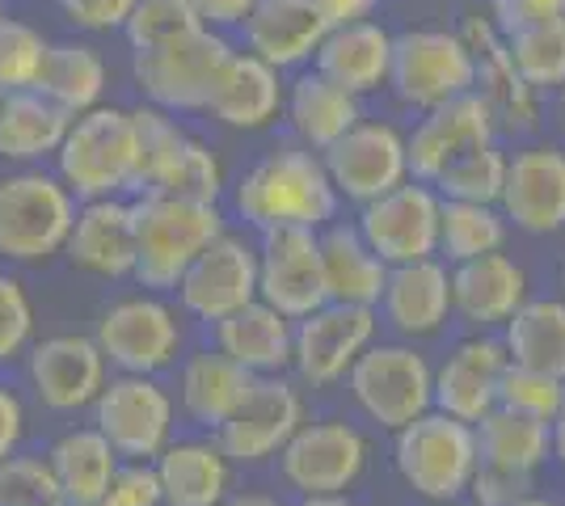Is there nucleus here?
<instances>
[{
    "instance_id": "774afa93",
    "label": "nucleus",
    "mask_w": 565,
    "mask_h": 506,
    "mask_svg": "<svg viewBox=\"0 0 565 506\" xmlns=\"http://www.w3.org/2000/svg\"><path fill=\"white\" fill-rule=\"evenodd\" d=\"M0 101H4V89H0Z\"/></svg>"
},
{
    "instance_id": "09e8293b",
    "label": "nucleus",
    "mask_w": 565,
    "mask_h": 506,
    "mask_svg": "<svg viewBox=\"0 0 565 506\" xmlns=\"http://www.w3.org/2000/svg\"><path fill=\"white\" fill-rule=\"evenodd\" d=\"M34 337V304L25 295L22 279L0 270V367L22 359Z\"/></svg>"
},
{
    "instance_id": "f704fd0d",
    "label": "nucleus",
    "mask_w": 565,
    "mask_h": 506,
    "mask_svg": "<svg viewBox=\"0 0 565 506\" xmlns=\"http://www.w3.org/2000/svg\"><path fill=\"white\" fill-rule=\"evenodd\" d=\"M47 464L55 473V482L64 489V503L68 506H97L102 494L110 489L118 473V452L94 431V427H76L64 431L47 448Z\"/></svg>"
},
{
    "instance_id": "69168bd1",
    "label": "nucleus",
    "mask_w": 565,
    "mask_h": 506,
    "mask_svg": "<svg viewBox=\"0 0 565 506\" xmlns=\"http://www.w3.org/2000/svg\"><path fill=\"white\" fill-rule=\"evenodd\" d=\"M562 291H565V258H562Z\"/></svg>"
},
{
    "instance_id": "b1692460",
    "label": "nucleus",
    "mask_w": 565,
    "mask_h": 506,
    "mask_svg": "<svg viewBox=\"0 0 565 506\" xmlns=\"http://www.w3.org/2000/svg\"><path fill=\"white\" fill-rule=\"evenodd\" d=\"M241 34H245L249 55L287 73L317 55L321 39H326V22L317 18V9L308 0H258L254 13L241 22Z\"/></svg>"
},
{
    "instance_id": "8fccbe9b",
    "label": "nucleus",
    "mask_w": 565,
    "mask_h": 506,
    "mask_svg": "<svg viewBox=\"0 0 565 506\" xmlns=\"http://www.w3.org/2000/svg\"><path fill=\"white\" fill-rule=\"evenodd\" d=\"M97 506H161V482L152 473V464H136V460H122L115 473L110 489L102 494Z\"/></svg>"
},
{
    "instance_id": "9d476101",
    "label": "nucleus",
    "mask_w": 565,
    "mask_h": 506,
    "mask_svg": "<svg viewBox=\"0 0 565 506\" xmlns=\"http://www.w3.org/2000/svg\"><path fill=\"white\" fill-rule=\"evenodd\" d=\"M351 392L359 401V410L372 422H380L384 431H401L405 422H414L418 413L430 410V363L414 351V346H397V342H372L354 367Z\"/></svg>"
},
{
    "instance_id": "c03bdc74",
    "label": "nucleus",
    "mask_w": 565,
    "mask_h": 506,
    "mask_svg": "<svg viewBox=\"0 0 565 506\" xmlns=\"http://www.w3.org/2000/svg\"><path fill=\"white\" fill-rule=\"evenodd\" d=\"M194 30H203V22H199L190 0H136L131 18L122 22V34H127V43H131L136 55L166 47V43H178V39H186Z\"/></svg>"
},
{
    "instance_id": "13d9d810",
    "label": "nucleus",
    "mask_w": 565,
    "mask_h": 506,
    "mask_svg": "<svg viewBox=\"0 0 565 506\" xmlns=\"http://www.w3.org/2000/svg\"><path fill=\"white\" fill-rule=\"evenodd\" d=\"M548 448H553V460L565 469V406H562V413L548 422Z\"/></svg>"
},
{
    "instance_id": "5fc2aeb1",
    "label": "nucleus",
    "mask_w": 565,
    "mask_h": 506,
    "mask_svg": "<svg viewBox=\"0 0 565 506\" xmlns=\"http://www.w3.org/2000/svg\"><path fill=\"white\" fill-rule=\"evenodd\" d=\"M25 434V406L9 385H0V460L13 456Z\"/></svg>"
},
{
    "instance_id": "f8f14e48",
    "label": "nucleus",
    "mask_w": 565,
    "mask_h": 506,
    "mask_svg": "<svg viewBox=\"0 0 565 506\" xmlns=\"http://www.w3.org/2000/svg\"><path fill=\"white\" fill-rule=\"evenodd\" d=\"M367 434L338 422V418H321V422H305L300 431L287 439L279 452V469L291 489H300L305 498H326V494H347L363 469H367Z\"/></svg>"
},
{
    "instance_id": "cd10ccee",
    "label": "nucleus",
    "mask_w": 565,
    "mask_h": 506,
    "mask_svg": "<svg viewBox=\"0 0 565 506\" xmlns=\"http://www.w3.org/2000/svg\"><path fill=\"white\" fill-rule=\"evenodd\" d=\"M317 73L330 76L338 89L363 97L376 94L380 85H388V64H393V34L380 22H354L326 30L321 47H317Z\"/></svg>"
},
{
    "instance_id": "5701e85b",
    "label": "nucleus",
    "mask_w": 565,
    "mask_h": 506,
    "mask_svg": "<svg viewBox=\"0 0 565 506\" xmlns=\"http://www.w3.org/2000/svg\"><path fill=\"white\" fill-rule=\"evenodd\" d=\"M523 300H527V270L502 249L456 262L451 270V313L477 334L502 330L523 309Z\"/></svg>"
},
{
    "instance_id": "6e6d98bb",
    "label": "nucleus",
    "mask_w": 565,
    "mask_h": 506,
    "mask_svg": "<svg viewBox=\"0 0 565 506\" xmlns=\"http://www.w3.org/2000/svg\"><path fill=\"white\" fill-rule=\"evenodd\" d=\"M190 4H194L199 22L207 25V30H228V25L245 22L258 0H190Z\"/></svg>"
},
{
    "instance_id": "de8ad7c7",
    "label": "nucleus",
    "mask_w": 565,
    "mask_h": 506,
    "mask_svg": "<svg viewBox=\"0 0 565 506\" xmlns=\"http://www.w3.org/2000/svg\"><path fill=\"white\" fill-rule=\"evenodd\" d=\"M0 506H68L47 456L13 452L0 460Z\"/></svg>"
},
{
    "instance_id": "f257e3e1",
    "label": "nucleus",
    "mask_w": 565,
    "mask_h": 506,
    "mask_svg": "<svg viewBox=\"0 0 565 506\" xmlns=\"http://www.w3.org/2000/svg\"><path fill=\"white\" fill-rule=\"evenodd\" d=\"M236 216L258 233L270 228H326L338 212V191L312 148H275L233 191Z\"/></svg>"
},
{
    "instance_id": "3c124183",
    "label": "nucleus",
    "mask_w": 565,
    "mask_h": 506,
    "mask_svg": "<svg viewBox=\"0 0 565 506\" xmlns=\"http://www.w3.org/2000/svg\"><path fill=\"white\" fill-rule=\"evenodd\" d=\"M532 489H536V477H527V473H507V469H490V464H477L472 485H469V494L481 506H515V503H523Z\"/></svg>"
},
{
    "instance_id": "f03ea898",
    "label": "nucleus",
    "mask_w": 565,
    "mask_h": 506,
    "mask_svg": "<svg viewBox=\"0 0 565 506\" xmlns=\"http://www.w3.org/2000/svg\"><path fill=\"white\" fill-rule=\"evenodd\" d=\"M136 279L148 291H173L186 266L228 233L220 203H194L173 194H136Z\"/></svg>"
},
{
    "instance_id": "dca6fc26",
    "label": "nucleus",
    "mask_w": 565,
    "mask_h": 506,
    "mask_svg": "<svg viewBox=\"0 0 565 506\" xmlns=\"http://www.w3.org/2000/svg\"><path fill=\"white\" fill-rule=\"evenodd\" d=\"M305 427V397L287 376H258L236 413L215 431V443L233 464H262L279 456L287 439Z\"/></svg>"
},
{
    "instance_id": "680f3d73",
    "label": "nucleus",
    "mask_w": 565,
    "mask_h": 506,
    "mask_svg": "<svg viewBox=\"0 0 565 506\" xmlns=\"http://www.w3.org/2000/svg\"><path fill=\"white\" fill-rule=\"evenodd\" d=\"M515 506H557V503H548V498H536V494H527L523 503H515Z\"/></svg>"
},
{
    "instance_id": "37998d69",
    "label": "nucleus",
    "mask_w": 565,
    "mask_h": 506,
    "mask_svg": "<svg viewBox=\"0 0 565 506\" xmlns=\"http://www.w3.org/2000/svg\"><path fill=\"white\" fill-rule=\"evenodd\" d=\"M148 194H173V198H194V203H220L224 194V165L203 140L186 136L178 157L169 161L166 177L157 182V191Z\"/></svg>"
},
{
    "instance_id": "7ed1b4c3",
    "label": "nucleus",
    "mask_w": 565,
    "mask_h": 506,
    "mask_svg": "<svg viewBox=\"0 0 565 506\" xmlns=\"http://www.w3.org/2000/svg\"><path fill=\"white\" fill-rule=\"evenodd\" d=\"M55 177L76 203L89 198H122L136 182V122L122 106H94L76 115L64 131V144L51 157Z\"/></svg>"
},
{
    "instance_id": "bb28decb",
    "label": "nucleus",
    "mask_w": 565,
    "mask_h": 506,
    "mask_svg": "<svg viewBox=\"0 0 565 506\" xmlns=\"http://www.w3.org/2000/svg\"><path fill=\"white\" fill-rule=\"evenodd\" d=\"M393 330L405 337H435L451 316V274L444 262L388 266V283L380 295Z\"/></svg>"
},
{
    "instance_id": "4468645a",
    "label": "nucleus",
    "mask_w": 565,
    "mask_h": 506,
    "mask_svg": "<svg viewBox=\"0 0 565 506\" xmlns=\"http://www.w3.org/2000/svg\"><path fill=\"white\" fill-rule=\"evenodd\" d=\"M321 165L330 173L338 198H351V203H372L380 194H388L393 186H401L409 177L405 165V136H401L393 122L380 119H359L338 136L326 152H321Z\"/></svg>"
},
{
    "instance_id": "393cba45",
    "label": "nucleus",
    "mask_w": 565,
    "mask_h": 506,
    "mask_svg": "<svg viewBox=\"0 0 565 506\" xmlns=\"http://www.w3.org/2000/svg\"><path fill=\"white\" fill-rule=\"evenodd\" d=\"M152 473L166 506H220L233 489V460L215 439H169Z\"/></svg>"
},
{
    "instance_id": "412c9836",
    "label": "nucleus",
    "mask_w": 565,
    "mask_h": 506,
    "mask_svg": "<svg viewBox=\"0 0 565 506\" xmlns=\"http://www.w3.org/2000/svg\"><path fill=\"white\" fill-rule=\"evenodd\" d=\"M502 337L472 334L451 346V355L430 380V410L448 413L477 427L490 410H498V380L507 372Z\"/></svg>"
},
{
    "instance_id": "2eb2a0df",
    "label": "nucleus",
    "mask_w": 565,
    "mask_h": 506,
    "mask_svg": "<svg viewBox=\"0 0 565 506\" xmlns=\"http://www.w3.org/2000/svg\"><path fill=\"white\" fill-rule=\"evenodd\" d=\"M178 304L194 321H224L228 313L245 309L249 300H258V249L236 237L220 233L178 279Z\"/></svg>"
},
{
    "instance_id": "338daca9",
    "label": "nucleus",
    "mask_w": 565,
    "mask_h": 506,
    "mask_svg": "<svg viewBox=\"0 0 565 506\" xmlns=\"http://www.w3.org/2000/svg\"><path fill=\"white\" fill-rule=\"evenodd\" d=\"M435 506H456V503H435Z\"/></svg>"
},
{
    "instance_id": "a18cd8bd",
    "label": "nucleus",
    "mask_w": 565,
    "mask_h": 506,
    "mask_svg": "<svg viewBox=\"0 0 565 506\" xmlns=\"http://www.w3.org/2000/svg\"><path fill=\"white\" fill-rule=\"evenodd\" d=\"M51 39L30 22L4 18L0 22V89L4 94H25L39 85L43 64H47Z\"/></svg>"
},
{
    "instance_id": "4d7b16f0",
    "label": "nucleus",
    "mask_w": 565,
    "mask_h": 506,
    "mask_svg": "<svg viewBox=\"0 0 565 506\" xmlns=\"http://www.w3.org/2000/svg\"><path fill=\"white\" fill-rule=\"evenodd\" d=\"M317 9V18L326 22V30H338V25H354L367 22L376 13L380 0H308Z\"/></svg>"
},
{
    "instance_id": "0e129e2a",
    "label": "nucleus",
    "mask_w": 565,
    "mask_h": 506,
    "mask_svg": "<svg viewBox=\"0 0 565 506\" xmlns=\"http://www.w3.org/2000/svg\"><path fill=\"white\" fill-rule=\"evenodd\" d=\"M4 18H9V13H4V0H0V22H4Z\"/></svg>"
},
{
    "instance_id": "423d86ee",
    "label": "nucleus",
    "mask_w": 565,
    "mask_h": 506,
    "mask_svg": "<svg viewBox=\"0 0 565 506\" xmlns=\"http://www.w3.org/2000/svg\"><path fill=\"white\" fill-rule=\"evenodd\" d=\"M233 43L220 30H194L178 43H166L157 51H140L131 60V76L140 85L148 106L166 115H186V110H207L220 73L233 60Z\"/></svg>"
},
{
    "instance_id": "39448f33",
    "label": "nucleus",
    "mask_w": 565,
    "mask_h": 506,
    "mask_svg": "<svg viewBox=\"0 0 565 506\" xmlns=\"http://www.w3.org/2000/svg\"><path fill=\"white\" fill-rule=\"evenodd\" d=\"M393 434V464L414 494L430 503H456L460 494H469L477 473V434L469 422L426 410Z\"/></svg>"
},
{
    "instance_id": "052dcab7",
    "label": "nucleus",
    "mask_w": 565,
    "mask_h": 506,
    "mask_svg": "<svg viewBox=\"0 0 565 506\" xmlns=\"http://www.w3.org/2000/svg\"><path fill=\"white\" fill-rule=\"evenodd\" d=\"M300 506H354L347 494H326V498H300Z\"/></svg>"
},
{
    "instance_id": "2f4dec72",
    "label": "nucleus",
    "mask_w": 565,
    "mask_h": 506,
    "mask_svg": "<svg viewBox=\"0 0 565 506\" xmlns=\"http://www.w3.org/2000/svg\"><path fill=\"white\" fill-rule=\"evenodd\" d=\"M68 122L72 115H64L55 101H47L34 89L4 94L0 101V161L22 169L43 165L60 152Z\"/></svg>"
},
{
    "instance_id": "58836bf2",
    "label": "nucleus",
    "mask_w": 565,
    "mask_h": 506,
    "mask_svg": "<svg viewBox=\"0 0 565 506\" xmlns=\"http://www.w3.org/2000/svg\"><path fill=\"white\" fill-rule=\"evenodd\" d=\"M507 241V219L490 203H451L439 198V254L451 266L498 254Z\"/></svg>"
},
{
    "instance_id": "e433bc0d",
    "label": "nucleus",
    "mask_w": 565,
    "mask_h": 506,
    "mask_svg": "<svg viewBox=\"0 0 565 506\" xmlns=\"http://www.w3.org/2000/svg\"><path fill=\"white\" fill-rule=\"evenodd\" d=\"M507 359L527 372H544L565 380V300H523L507 325H502Z\"/></svg>"
},
{
    "instance_id": "c756f323",
    "label": "nucleus",
    "mask_w": 565,
    "mask_h": 506,
    "mask_svg": "<svg viewBox=\"0 0 565 506\" xmlns=\"http://www.w3.org/2000/svg\"><path fill=\"white\" fill-rule=\"evenodd\" d=\"M291 342L296 321H287L262 300H249L245 309L215 321V351L241 363L249 376H282L291 367Z\"/></svg>"
},
{
    "instance_id": "a878e982",
    "label": "nucleus",
    "mask_w": 565,
    "mask_h": 506,
    "mask_svg": "<svg viewBox=\"0 0 565 506\" xmlns=\"http://www.w3.org/2000/svg\"><path fill=\"white\" fill-rule=\"evenodd\" d=\"M472 51V64H477V85H481V101L490 106L494 122L511 127V131H532L536 127V89L523 85V76L515 73L511 55H507V43L494 30V22L486 18H472L469 30L460 34Z\"/></svg>"
},
{
    "instance_id": "a19ab883",
    "label": "nucleus",
    "mask_w": 565,
    "mask_h": 506,
    "mask_svg": "<svg viewBox=\"0 0 565 506\" xmlns=\"http://www.w3.org/2000/svg\"><path fill=\"white\" fill-rule=\"evenodd\" d=\"M131 122H136V182H131V194H148L157 191V182L166 177L169 161L178 157L186 131L173 115L148 106V101L131 110Z\"/></svg>"
},
{
    "instance_id": "c9c22d12",
    "label": "nucleus",
    "mask_w": 565,
    "mask_h": 506,
    "mask_svg": "<svg viewBox=\"0 0 565 506\" xmlns=\"http://www.w3.org/2000/svg\"><path fill=\"white\" fill-rule=\"evenodd\" d=\"M106 85H110V68L102 60V51L94 43H51L43 76L34 85V94H43L47 101H55L64 115H85L106 101Z\"/></svg>"
},
{
    "instance_id": "bf43d9fd",
    "label": "nucleus",
    "mask_w": 565,
    "mask_h": 506,
    "mask_svg": "<svg viewBox=\"0 0 565 506\" xmlns=\"http://www.w3.org/2000/svg\"><path fill=\"white\" fill-rule=\"evenodd\" d=\"M220 506H282V503L266 498V494H233V498H224Z\"/></svg>"
},
{
    "instance_id": "f3484780",
    "label": "nucleus",
    "mask_w": 565,
    "mask_h": 506,
    "mask_svg": "<svg viewBox=\"0 0 565 506\" xmlns=\"http://www.w3.org/2000/svg\"><path fill=\"white\" fill-rule=\"evenodd\" d=\"M376 337V309L359 304H321L317 313L296 321V342H291V367L296 376L312 388L338 385L354 359L372 346Z\"/></svg>"
},
{
    "instance_id": "49530a36",
    "label": "nucleus",
    "mask_w": 565,
    "mask_h": 506,
    "mask_svg": "<svg viewBox=\"0 0 565 506\" xmlns=\"http://www.w3.org/2000/svg\"><path fill=\"white\" fill-rule=\"evenodd\" d=\"M565 406V380H553L544 372H527V367H515L507 363L502 380H498V410L523 413L532 422H553Z\"/></svg>"
},
{
    "instance_id": "ddd939ff",
    "label": "nucleus",
    "mask_w": 565,
    "mask_h": 506,
    "mask_svg": "<svg viewBox=\"0 0 565 506\" xmlns=\"http://www.w3.org/2000/svg\"><path fill=\"white\" fill-rule=\"evenodd\" d=\"M258 300L270 304L287 321H305L326 295V270H321V233L312 228H270L258 245Z\"/></svg>"
},
{
    "instance_id": "4c0bfd02",
    "label": "nucleus",
    "mask_w": 565,
    "mask_h": 506,
    "mask_svg": "<svg viewBox=\"0 0 565 506\" xmlns=\"http://www.w3.org/2000/svg\"><path fill=\"white\" fill-rule=\"evenodd\" d=\"M472 434H477V464H490V469L536 477L544 464H548V456H553L548 427L523 418V413L490 410L472 427Z\"/></svg>"
},
{
    "instance_id": "a211bd4d",
    "label": "nucleus",
    "mask_w": 565,
    "mask_h": 506,
    "mask_svg": "<svg viewBox=\"0 0 565 506\" xmlns=\"http://www.w3.org/2000/svg\"><path fill=\"white\" fill-rule=\"evenodd\" d=\"M498 212L532 237L565 228V152L553 144L523 148L507 157V177L498 194Z\"/></svg>"
},
{
    "instance_id": "6e6552de",
    "label": "nucleus",
    "mask_w": 565,
    "mask_h": 506,
    "mask_svg": "<svg viewBox=\"0 0 565 506\" xmlns=\"http://www.w3.org/2000/svg\"><path fill=\"white\" fill-rule=\"evenodd\" d=\"M94 342L106 367L122 376H157L182 351V321L161 295H122L97 316Z\"/></svg>"
},
{
    "instance_id": "aec40b11",
    "label": "nucleus",
    "mask_w": 565,
    "mask_h": 506,
    "mask_svg": "<svg viewBox=\"0 0 565 506\" xmlns=\"http://www.w3.org/2000/svg\"><path fill=\"white\" fill-rule=\"evenodd\" d=\"M25 376L34 397L55 413H76L94 406V397L106 385V359L94 337L55 334L25 351Z\"/></svg>"
},
{
    "instance_id": "1a4fd4ad",
    "label": "nucleus",
    "mask_w": 565,
    "mask_h": 506,
    "mask_svg": "<svg viewBox=\"0 0 565 506\" xmlns=\"http://www.w3.org/2000/svg\"><path fill=\"white\" fill-rule=\"evenodd\" d=\"M173 397L157 376H110L94 397V431L118 452V460L152 464L173 439Z\"/></svg>"
},
{
    "instance_id": "72a5a7b5",
    "label": "nucleus",
    "mask_w": 565,
    "mask_h": 506,
    "mask_svg": "<svg viewBox=\"0 0 565 506\" xmlns=\"http://www.w3.org/2000/svg\"><path fill=\"white\" fill-rule=\"evenodd\" d=\"M282 110L291 119V131L305 140V148L312 152H326V148L347 136L354 122L363 119L359 110V97L338 89L330 76H321L317 68L312 73H300L291 80V89L282 97Z\"/></svg>"
},
{
    "instance_id": "6ab92c4d",
    "label": "nucleus",
    "mask_w": 565,
    "mask_h": 506,
    "mask_svg": "<svg viewBox=\"0 0 565 506\" xmlns=\"http://www.w3.org/2000/svg\"><path fill=\"white\" fill-rule=\"evenodd\" d=\"M498 122L490 115V106L477 94L451 97L444 106L426 110V119L414 127V136H405V165L414 182L435 186V177L460 161L465 152L481 144H494Z\"/></svg>"
},
{
    "instance_id": "79ce46f5",
    "label": "nucleus",
    "mask_w": 565,
    "mask_h": 506,
    "mask_svg": "<svg viewBox=\"0 0 565 506\" xmlns=\"http://www.w3.org/2000/svg\"><path fill=\"white\" fill-rule=\"evenodd\" d=\"M502 177H507V157L494 144H481L465 152L460 161H451L435 177V194L451 198V203H490V207H498Z\"/></svg>"
},
{
    "instance_id": "ea45409f",
    "label": "nucleus",
    "mask_w": 565,
    "mask_h": 506,
    "mask_svg": "<svg viewBox=\"0 0 565 506\" xmlns=\"http://www.w3.org/2000/svg\"><path fill=\"white\" fill-rule=\"evenodd\" d=\"M507 55L523 76L527 89H562L565 85V18H548V22L523 25L515 34L502 39Z\"/></svg>"
},
{
    "instance_id": "20e7f679",
    "label": "nucleus",
    "mask_w": 565,
    "mask_h": 506,
    "mask_svg": "<svg viewBox=\"0 0 565 506\" xmlns=\"http://www.w3.org/2000/svg\"><path fill=\"white\" fill-rule=\"evenodd\" d=\"M76 198L47 169H18L0 177V258L18 266L64 254Z\"/></svg>"
},
{
    "instance_id": "7c9ffc66",
    "label": "nucleus",
    "mask_w": 565,
    "mask_h": 506,
    "mask_svg": "<svg viewBox=\"0 0 565 506\" xmlns=\"http://www.w3.org/2000/svg\"><path fill=\"white\" fill-rule=\"evenodd\" d=\"M258 376H249L241 363H233L224 351H194L182 372H178V401L194 427L220 431L236 406L245 401V392L254 388Z\"/></svg>"
},
{
    "instance_id": "864d4df0",
    "label": "nucleus",
    "mask_w": 565,
    "mask_h": 506,
    "mask_svg": "<svg viewBox=\"0 0 565 506\" xmlns=\"http://www.w3.org/2000/svg\"><path fill=\"white\" fill-rule=\"evenodd\" d=\"M548 18H565V0H490V22L502 39Z\"/></svg>"
},
{
    "instance_id": "4be33fe9",
    "label": "nucleus",
    "mask_w": 565,
    "mask_h": 506,
    "mask_svg": "<svg viewBox=\"0 0 565 506\" xmlns=\"http://www.w3.org/2000/svg\"><path fill=\"white\" fill-rule=\"evenodd\" d=\"M64 254L85 274L127 279L136 270V212H131V198H89V203H76Z\"/></svg>"
},
{
    "instance_id": "e2e57ef3",
    "label": "nucleus",
    "mask_w": 565,
    "mask_h": 506,
    "mask_svg": "<svg viewBox=\"0 0 565 506\" xmlns=\"http://www.w3.org/2000/svg\"><path fill=\"white\" fill-rule=\"evenodd\" d=\"M557 94H562V97H557V106H562V127H565V85L557 89Z\"/></svg>"
},
{
    "instance_id": "c85d7f7f",
    "label": "nucleus",
    "mask_w": 565,
    "mask_h": 506,
    "mask_svg": "<svg viewBox=\"0 0 565 506\" xmlns=\"http://www.w3.org/2000/svg\"><path fill=\"white\" fill-rule=\"evenodd\" d=\"M282 97L287 89L279 80V68L262 64L249 51H233V60L220 73V85L207 101V115L233 131H262L282 115Z\"/></svg>"
},
{
    "instance_id": "9b49d317",
    "label": "nucleus",
    "mask_w": 565,
    "mask_h": 506,
    "mask_svg": "<svg viewBox=\"0 0 565 506\" xmlns=\"http://www.w3.org/2000/svg\"><path fill=\"white\" fill-rule=\"evenodd\" d=\"M354 228L384 266L426 262L439 254V194L426 182L405 177L388 194L363 203Z\"/></svg>"
},
{
    "instance_id": "603ef678",
    "label": "nucleus",
    "mask_w": 565,
    "mask_h": 506,
    "mask_svg": "<svg viewBox=\"0 0 565 506\" xmlns=\"http://www.w3.org/2000/svg\"><path fill=\"white\" fill-rule=\"evenodd\" d=\"M60 13L68 18L76 30H89V34H110L122 30V22L131 18L136 0H55Z\"/></svg>"
},
{
    "instance_id": "473e14b6",
    "label": "nucleus",
    "mask_w": 565,
    "mask_h": 506,
    "mask_svg": "<svg viewBox=\"0 0 565 506\" xmlns=\"http://www.w3.org/2000/svg\"><path fill=\"white\" fill-rule=\"evenodd\" d=\"M321 270H326L330 304L376 309L388 283V266L367 249L354 224H333L321 233Z\"/></svg>"
},
{
    "instance_id": "0eeeda50",
    "label": "nucleus",
    "mask_w": 565,
    "mask_h": 506,
    "mask_svg": "<svg viewBox=\"0 0 565 506\" xmlns=\"http://www.w3.org/2000/svg\"><path fill=\"white\" fill-rule=\"evenodd\" d=\"M388 85L401 106L435 110L451 97L477 94V64L456 30H405L393 39Z\"/></svg>"
}]
</instances>
